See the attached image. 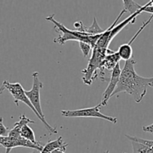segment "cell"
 <instances>
[{"instance_id":"7c38bea8","label":"cell","mask_w":153,"mask_h":153,"mask_svg":"<svg viewBox=\"0 0 153 153\" xmlns=\"http://www.w3.org/2000/svg\"><path fill=\"white\" fill-rule=\"evenodd\" d=\"M126 10L125 9H123V10L120 12V13L119 14V16H117V19H115L114 22V23L112 24L110 27H108V29H106L105 31H104V33H102V34L101 37H100V38L99 39L98 42H97V43L96 46H98V47H100V48L108 49V46H109V45H110V43H109V42H108V39H109V36H110V34H111V31L112 28H113L114 27L115 25L117 24V22L119 21V19H120L121 16H122L123 15V13H126Z\"/></svg>"},{"instance_id":"e0dca14e","label":"cell","mask_w":153,"mask_h":153,"mask_svg":"<svg viewBox=\"0 0 153 153\" xmlns=\"http://www.w3.org/2000/svg\"><path fill=\"white\" fill-rule=\"evenodd\" d=\"M124 5V9L126 12H129L131 15L137 13L143 8V6L137 4L134 0H123Z\"/></svg>"},{"instance_id":"7402d4cb","label":"cell","mask_w":153,"mask_h":153,"mask_svg":"<svg viewBox=\"0 0 153 153\" xmlns=\"http://www.w3.org/2000/svg\"><path fill=\"white\" fill-rule=\"evenodd\" d=\"M52 153H65V152H64V151L61 150V149H56V150L53 151Z\"/></svg>"},{"instance_id":"7a4b0ae2","label":"cell","mask_w":153,"mask_h":153,"mask_svg":"<svg viewBox=\"0 0 153 153\" xmlns=\"http://www.w3.org/2000/svg\"><path fill=\"white\" fill-rule=\"evenodd\" d=\"M54 16H55V14H52L46 17V19L53 23L55 29L58 32L61 33V35H60L57 38L54 39L55 43L64 45L66 42L69 41V40H75V41L78 42H85V43L91 44L93 48L95 47L99 39L101 37L102 34H97V35H91V34H87V33L81 32L77 30L72 31V30L66 28L63 24L60 23L59 22L55 20L54 19Z\"/></svg>"},{"instance_id":"30bf717a","label":"cell","mask_w":153,"mask_h":153,"mask_svg":"<svg viewBox=\"0 0 153 153\" xmlns=\"http://www.w3.org/2000/svg\"><path fill=\"white\" fill-rule=\"evenodd\" d=\"M74 27L77 31H81V32L87 33V34H89L91 35H97V34H102L105 31V30H103L100 28L96 17L94 18V22H93L92 25L90 27L85 26L80 21L75 22Z\"/></svg>"},{"instance_id":"52a82bcc","label":"cell","mask_w":153,"mask_h":153,"mask_svg":"<svg viewBox=\"0 0 153 153\" xmlns=\"http://www.w3.org/2000/svg\"><path fill=\"white\" fill-rule=\"evenodd\" d=\"M0 143L1 146L5 148L6 149H10L16 147H26L30 149H36L41 152L43 150V145H37L32 143L30 140L24 138L22 136L16 137H9V136H0Z\"/></svg>"},{"instance_id":"9a60e30c","label":"cell","mask_w":153,"mask_h":153,"mask_svg":"<svg viewBox=\"0 0 153 153\" xmlns=\"http://www.w3.org/2000/svg\"><path fill=\"white\" fill-rule=\"evenodd\" d=\"M117 52L119 54L120 58L125 61H128L133 58L132 47H131V45L128 44V43L121 45L118 49Z\"/></svg>"},{"instance_id":"8992f818","label":"cell","mask_w":153,"mask_h":153,"mask_svg":"<svg viewBox=\"0 0 153 153\" xmlns=\"http://www.w3.org/2000/svg\"><path fill=\"white\" fill-rule=\"evenodd\" d=\"M33 85L32 88L30 91H25L27 97L31 101V104L37 110L40 116L43 119L46 120L45 115L42 111L41 102H40V90L43 88V83L39 79V73L37 72H34L32 73Z\"/></svg>"},{"instance_id":"2e32d148","label":"cell","mask_w":153,"mask_h":153,"mask_svg":"<svg viewBox=\"0 0 153 153\" xmlns=\"http://www.w3.org/2000/svg\"><path fill=\"white\" fill-rule=\"evenodd\" d=\"M20 134L22 137L30 140V141L35 143V144L42 145L40 142H38L37 140H36V137H35V134H34V131H33L32 128H31V127L28 126V124H27V125H25L23 127H22V130H21Z\"/></svg>"},{"instance_id":"277c9868","label":"cell","mask_w":153,"mask_h":153,"mask_svg":"<svg viewBox=\"0 0 153 153\" xmlns=\"http://www.w3.org/2000/svg\"><path fill=\"white\" fill-rule=\"evenodd\" d=\"M113 51L109 49L100 48L96 46L93 48L92 55L89 60L88 67L82 70L83 82L87 85H91L95 79L98 77V70H100L101 64L107 55L111 53Z\"/></svg>"},{"instance_id":"ac0fdd59","label":"cell","mask_w":153,"mask_h":153,"mask_svg":"<svg viewBox=\"0 0 153 153\" xmlns=\"http://www.w3.org/2000/svg\"><path fill=\"white\" fill-rule=\"evenodd\" d=\"M79 46H80V49L82 50V53L85 58H87L89 55L90 52L93 50V47L91 44L88 43H85V42H79Z\"/></svg>"},{"instance_id":"3957f363","label":"cell","mask_w":153,"mask_h":153,"mask_svg":"<svg viewBox=\"0 0 153 153\" xmlns=\"http://www.w3.org/2000/svg\"><path fill=\"white\" fill-rule=\"evenodd\" d=\"M4 90H7L11 94L12 97L14 99V103L16 104V106H19V102H22L24 104L26 105L28 108H30V109L35 114L37 118L43 123L44 126L50 132V134H57L58 133L56 128H54V127L51 126L46 120L43 119L40 116L38 112L37 111V110L34 108L33 105L31 104V101H30L28 97H27L26 94H25V91L23 89V88H22L20 84L18 83V82H16V83H10V82H7V81H4L2 83V85H1V93H2V91Z\"/></svg>"},{"instance_id":"44dd1931","label":"cell","mask_w":153,"mask_h":153,"mask_svg":"<svg viewBox=\"0 0 153 153\" xmlns=\"http://www.w3.org/2000/svg\"><path fill=\"white\" fill-rule=\"evenodd\" d=\"M143 131H145V132L150 133L153 135V123L151 124L149 126H143Z\"/></svg>"},{"instance_id":"d6986e66","label":"cell","mask_w":153,"mask_h":153,"mask_svg":"<svg viewBox=\"0 0 153 153\" xmlns=\"http://www.w3.org/2000/svg\"><path fill=\"white\" fill-rule=\"evenodd\" d=\"M9 131V128L6 127L3 123V118L1 117L0 120V136H7Z\"/></svg>"},{"instance_id":"9c48e42d","label":"cell","mask_w":153,"mask_h":153,"mask_svg":"<svg viewBox=\"0 0 153 153\" xmlns=\"http://www.w3.org/2000/svg\"><path fill=\"white\" fill-rule=\"evenodd\" d=\"M143 9H144V6H143V8H142L141 10H139L138 12H137V13H134V14L132 15H130V16H128L127 19H126L125 20L121 22L120 23L117 24V25L112 28L111 31V34H110V36H109V39H108L109 43H111V42L112 41V40H113V39L114 38V37H116V36L117 35V34H119V33L120 32V31H122V30L127 25H128V24L134 23L136 17H137L140 13H141L142 12H143Z\"/></svg>"},{"instance_id":"cb8c5ba5","label":"cell","mask_w":153,"mask_h":153,"mask_svg":"<svg viewBox=\"0 0 153 153\" xmlns=\"http://www.w3.org/2000/svg\"><path fill=\"white\" fill-rule=\"evenodd\" d=\"M151 149H152V151L153 152V146H152V148H151Z\"/></svg>"},{"instance_id":"5bb4252c","label":"cell","mask_w":153,"mask_h":153,"mask_svg":"<svg viewBox=\"0 0 153 153\" xmlns=\"http://www.w3.org/2000/svg\"><path fill=\"white\" fill-rule=\"evenodd\" d=\"M68 144L64 143L62 137H59L55 140H50L48 142L43 148V150L40 153H52L56 149H61L63 151H66Z\"/></svg>"},{"instance_id":"603a6c76","label":"cell","mask_w":153,"mask_h":153,"mask_svg":"<svg viewBox=\"0 0 153 153\" xmlns=\"http://www.w3.org/2000/svg\"><path fill=\"white\" fill-rule=\"evenodd\" d=\"M146 153H153V152H152V151H149V152H147Z\"/></svg>"},{"instance_id":"5b68a950","label":"cell","mask_w":153,"mask_h":153,"mask_svg":"<svg viewBox=\"0 0 153 153\" xmlns=\"http://www.w3.org/2000/svg\"><path fill=\"white\" fill-rule=\"evenodd\" d=\"M102 105L100 103L97 105L92 108H88L78 109V110H63L61 113L63 117H93L100 118V119L105 120L113 124H116L117 123V119L114 117L108 116V115L102 114L100 112V108Z\"/></svg>"},{"instance_id":"ba28073f","label":"cell","mask_w":153,"mask_h":153,"mask_svg":"<svg viewBox=\"0 0 153 153\" xmlns=\"http://www.w3.org/2000/svg\"><path fill=\"white\" fill-rule=\"evenodd\" d=\"M121 73H122V70L120 68V63H118L116 67L111 71V75L108 85L105 91H104L102 94V100L101 102L102 106L107 105L109 100L111 99V97H112V95H113L114 92L115 91L118 83H119Z\"/></svg>"},{"instance_id":"ffe728a7","label":"cell","mask_w":153,"mask_h":153,"mask_svg":"<svg viewBox=\"0 0 153 153\" xmlns=\"http://www.w3.org/2000/svg\"><path fill=\"white\" fill-rule=\"evenodd\" d=\"M144 6V9H143V12H146V13H150L153 14V0H149V2L146 4Z\"/></svg>"},{"instance_id":"8fae6325","label":"cell","mask_w":153,"mask_h":153,"mask_svg":"<svg viewBox=\"0 0 153 153\" xmlns=\"http://www.w3.org/2000/svg\"><path fill=\"white\" fill-rule=\"evenodd\" d=\"M121 58H120L119 54H118L117 51V52H112L111 53L107 55V56L103 60L102 63L101 64V67H100V73H103V70H113L114 68L116 67L117 64L120 63V61Z\"/></svg>"},{"instance_id":"6da1fadb","label":"cell","mask_w":153,"mask_h":153,"mask_svg":"<svg viewBox=\"0 0 153 153\" xmlns=\"http://www.w3.org/2000/svg\"><path fill=\"white\" fill-rule=\"evenodd\" d=\"M136 61L134 58L126 61L122 70L119 83L113 96L120 93H126L134 100L135 102L140 103L146 96L149 88H153V77H143L136 73L134 65Z\"/></svg>"},{"instance_id":"4fadbf2b","label":"cell","mask_w":153,"mask_h":153,"mask_svg":"<svg viewBox=\"0 0 153 153\" xmlns=\"http://www.w3.org/2000/svg\"><path fill=\"white\" fill-rule=\"evenodd\" d=\"M34 123L35 122L34 120H30L25 114L21 115L20 117H19V120L14 124V126H13L11 129H10L7 136L13 137H19V136H21V130H22V127L24 126L27 125L28 123Z\"/></svg>"}]
</instances>
